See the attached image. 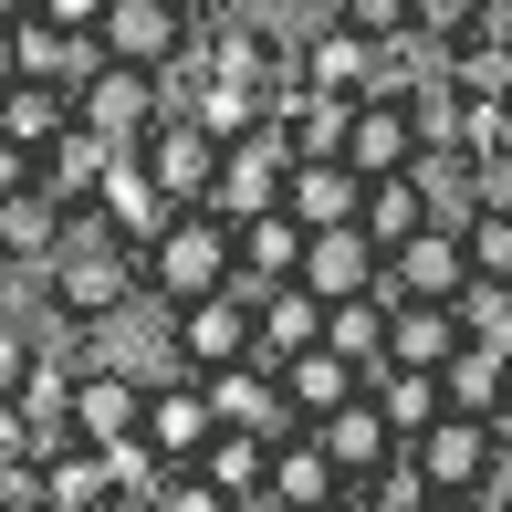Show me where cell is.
Masks as SVG:
<instances>
[{
	"mask_svg": "<svg viewBox=\"0 0 512 512\" xmlns=\"http://www.w3.org/2000/svg\"><path fill=\"white\" fill-rule=\"evenodd\" d=\"M95 42H105V63H126V74H168L199 32H189V11H178V0H105Z\"/></svg>",
	"mask_w": 512,
	"mask_h": 512,
	"instance_id": "52a82bcc",
	"label": "cell"
},
{
	"mask_svg": "<svg viewBox=\"0 0 512 512\" xmlns=\"http://www.w3.org/2000/svg\"><path fill=\"white\" fill-rule=\"evenodd\" d=\"M335 502H345V471L293 429L283 450H272V471H262V512H335Z\"/></svg>",
	"mask_w": 512,
	"mask_h": 512,
	"instance_id": "ac0fdd59",
	"label": "cell"
},
{
	"mask_svg": "<svg viewBox=\"0 0 512 512\" xmlns=\"http://www.w3.org/2000/svg\"><path fill=\"white\" fill-rule=\"evenodd\" d=\"M95 220H105L126 251H147L157 230H168V199H157V178L136 168V157H115V168H105V189H95Z\"/></svg>",
	"mask_w": 512,
	"mask_h": 512,
	"instance_id": "44dd1931",
	"label": "cell"
},
{
	"mask_svg": "<svg viewBox=\"0 0 512 512\" xmlns=\"http://www.w3.org/2000/svg\"><path fill=\"white\" fill-rule=\"evenodd\" d=\"M429 512H492V492H429Z\"/></svg>",
	"mask_w": 512,
	"mask_h": 512,
	"instance_id": "816d5d0a",
	"label": "cell"
},
{
	"mask_svg": "<svg viewBox=\"0 0 512 512\" xmlns=\"http://www.w3.org/2000/svg\"><path fill=\"white\" fill-rule=\"evenodd\" d=\"M189 11V32H220V21H241V0H178Z\"/></svg>",
	"mask_w": 512,
	"mask_h": 512,
	"instance_id": "681fc988",
	"label": "cell"
},
{
	"mask_svg": "<svg viewBox=\"0 0 512 512\" xmlns=\"http://www.w3.org/2000/svg\"><path fill=\"white\" fill-rule=\"evenodd\" d=\"M335 21L356 42H408V0H335Z\"/></svg>",
	"mask_w": 512,
	"mask_h": 512,
	"instance_id": "ee69618b",
	"label": "cell"
},
{
	"mask_svg": "<svg viewBox=\"0 0 512 512\" xmlns=\"http://www.w3.org/2000/svg\"><path fill=\"white\" fill-rule=\"evenodd\" d=\"M251 512H262V502H251Z\"/></svg>",
	"mask_w": 512,
	"mask_h": 512,
	"instance_id": "91938a15",
	"label": "cell"
},
{
	"mask_svg": "<svg viewBox=\"0 0 512 512\" xmlns=\"http://www.w3.org/2000/svg\"><path fill=\"white\" fill-rule=\"evenodd\" d=\"M304 439H314L324 460H335L345 481H377L387 460H398V429H387V418H377V398H366V387H356V398H345V408L304 418Z\"/></svg>",
	"mask_w": 512,
	"mask_h": 512,
	"instance_id": "7c38bea8",
	"label": "cell"
},
{
	"mask_svg": "<svg viewBox=\"0 0 512 512\" xmlns=\"http://www.w3.org/2000/svg\"><path fill=\"white\" fill-rule=\"evenodd\" d=\"M377 262L387 251L366 241L356 220H335V230H304V272H293V283H304L314 304H366V293H377Z\"/></svg>",
	"mask_w": 512,
	"mask_h": 512,
	"instance_id": "30bf717a",
	"label": "cell"
},
{
	"mask_svg": "<svg viewBox=\"0 0 512 512\" xmlns=\"http://www.w3.org/2000/svg\"><path fill=\"white\" fill-rule=\"evenodd\" d=\"M471 21H481V0H408V32L439 42V53H460V42H471Z\"/></svg>",
	"mask_w": 512,
	"mask_h": 512,
	"instance_id": "7bdbcfd3",
	"label": "cell"
},
{
	"mask_svg": "<svg viewBox=\"0 0 512 512\" xmlns=\"http://www.w3.org/2000/svg\"><path fill=\"white\" fill-rule=\"evenodd\" d=\"M408 460H418V481L429 492H512V471H502V450H492V429L481 418H429V429L408 439Z\"/></svg>",
	"mask_w": 512,
	"mask_h": 512,
	"instance_id": "5b68a950",
	"label": "cell"
},
{
	"mask_svg": "<svg viewBox=\"0 0 512 512\" xmlns=\"http://www.w3.org/2000/svg\"><path fill=\"white\" fill-rule=\"evenodd\" d=\"M408 178H418V199H429V230H471L481 189H471V157H460V147H418Z\"/></svg>",
	"mask_w": 512,
	"mask_h": 512,
	"instance_id": "4dcf8cb0",
	"label": "cell"
},
{
	"mask_svg": "<svg viewBox=\"0 0 512 512\" xmlns=\"http://www.w3.org/2000/svg\"><path fill=\"white\" fill-rule=\"evenodd\" d=\"M304 345H324V304L304 283H262L251 293V366H283V356H304Z\"/></svg>",
	"mask_w": 512,
	"mask_h": 512,
	"instance_id": "e0dca14e",
	"label": "cell"
},
{
	"mask_svg": "<svg viewBox=\"0 0 512 512\" xmlns=\"http://www.w3.org/2000/svg\"><path fill=\"white\" fill-rule=\"evenodd\" d=\"M293 272H304V220H293V209H251V220H230V293L293 283Z\"/></svg>",
	"mask_w": 512,
	"mask_h": 512,
	"instance_id": "5bb4252c",
	"label": "cell"
},
{
	"mask_svg": "<svg viewBox=\"0 0 512 512\" xmlns=\"http://www.w3.org/2000/svg\"><path fill=\"white\" fill-rule=\"evenodd\" d=\"M241 32L262 42V53H283V63H304L324 32H335V0H241Z\"/></svg>",
	"mask_w": 512,
	"mask_h": 512,
	"instance_id": "cb8c5ba5",
	"label": "cell"
},
{
	"mask_svg": "<svg viewBox=\"0 0 512 512\" xmlns=\"http://www.w3.org/2000/svg\"><path fill=\"white\" fill-rule=\"evenodd\" d=\"M356 230H366L377 251H398L408 230H429V199H418V178H408V168H398V178H366V199H356Z\"/></svg>",
	"mask_w": 512,
	"mask_h": 512,
	"instance_id": "d6a6232c",
	"label": "cell"
},
{
	"mask_svg": "<svg viewBox=\"0 0 512 512\" xmlns=\"http://www.w3.org/2000/svg\"><path fill=\"white\" fill-rule=\"evenodd\" d=\"M283 178H293V136L272 126H241L220 147V178H209V209H220V220H251V209H283Z\"/></svg>",
	"mask_w": 512,
	"mask_h": 512,
	"instance_id": "277c9868",
	"label": "cell"
},
{
	"mask_svg": "<svg viewBox=\"0 0 512 512\" xmlns=\"http://www.w3.org/2000/svg\"><path fill=\"white\" fill-rule=\"evenodd\" d=\"M0 460H21V471H32V429H21V408L0 398Z\"/></svg>",
	"mask_w": 512,
	"mask_h": 512,
	"instance_id": "c3c4849f",
	"label": "cell"
},
{
	"mask_svg": "<svg viewBox=\"0 0 512 512\" xmlns=\"http://www.w3.org/2000/svg\"><path fill=\"white\" fill-rule=\"evenodd\" d=\"M115 157H126V147H105V136L74 115V126H63L53 147L32 157V189L53 199V209H95V189H105V168H115Z\"/></svg>",
	"mask_w": 512,
	"mask_h": 512,
	"instance_id": "9a60e30c",
	"label": "cell"
},
{
	"mask_svg": "<svg viewBox=\"0 0 512 512\" xmlns=\"http://www.w3.org/2000/svg\"><path fill=\"white\" fill-rule=\"evenodd\" d=\"M42 293H53V314H74V324H115L147 283H136V251L115 241L95 209H63V251L42 262Z\"/></svg>",
	"mask_w": 512,
	"mask_h": 512,
	"instance_id": "6da1fadb",
	"label": "cell"
},
{
	"mask_svg": "<svg viewBox=\"0 0 512 512\" xmlns=\"http://www.w3.org/2000/svg\"><path fill=\"white\" fill-rule=\"evenodd\" d=\"M450 84H460V105H512V53H502V42H460Z\"/></svg>",
	"mask_w": 512,
	"mask_h": 512,
	"instance_id": "74e56055",
	"label": "cell"
},
{
	"mask_svg": "<svg viewBox=\"0 0 512 512\" xmlns=\"http://www.w3.org/2000/svg\"><path fill=\"white\" fill-rule=\"evenodd\" d=\"M439 398H450V418H492L512 398V366H492L481 345H460V356L439 366Z\"/></svg>",
	"mask_w": 512,
	"mask_h": 512,
	"instance_id": "836d02e7",
	"label": "cell"
},
{
	"mask_svg": "<svg viewBox=\"0 0 512 512\" xmlns=\"http://www.w3.org/2000/svg\"><path fill=\"white\" fill-rule=\"evenodd\" d=\"M21 21H53V32H95V21H105V0H32Z\"/></svg>",
	"mask_w": 512,
	"mask_h": 512,
	"instance_id": "bcb514c9",
	"label": "cell"
},
{
	"mask_svg": "<svg viewBox=\"0 0 512 512\" xmlns=\"http://www.w3.org/2000/svg\"><path fill=\"white\" fill-rule=\"evenodd\" d=\"M460 356V314L450 304H387V366H450Z\"/></svg>",
	"mask_w": 512,
	"mask_h": 512,
	"instance_id": "f1b7e54d",
	"label": "cell"
},
{
	"mask_svg": "<svg viewBox=\"0 0 512 512\" xmlns=\"http://www.w3.org/2000/svg\"><path fill=\"white\" fill-rule=\"evenodd\" d=\"M21 74V42H11V21H0V84H11Z\"/></svg>",
	"mask_w": 512,
	"mask_h": 512,
	"instance_id": "f5cc1de1",
	"label": "cell"
},
{
	"mask_svg": "<svg viewBox=\"0 0 512 512\" xmlns=\"http://www.w3.org/2000/svg\"><path fill=\"white\" fill-rule=\"evenodd\" d=\"M11 189H32V157H21L11 136H0V199H11Z\"/></svg>",
	"mask_w": 512,
	"mask_h": 512,
	"instance_id": "f907efd6",
	"label": "cell"
},
{
	"mask_svg": "<svg viewBox=\"0 0 512 512\" xmlns=\"http://www.w3.org/2000/svg\"><path fill=\"white\" fill-rule=\"evenodd\" d=\"M492 512H512V492H502V502H492Z\"/></svg>",
	"mask_w": 512,
	"mask_h": 512,
	"instance_id": "6f0895ef",
	"label": "cell"
},
{
	"mask_svg": "<svg viewBox=\"0 0 512 512\" xmlns=\"http://www.w3.org/2000/svg\"><path fill=\"white\" fill-rule=\"evenodd\" d=\"M11 42H21V74H32V84H63V95H84V84L105 74V42H95V32H53V21H11Z\"/></svg>",
	"mask_w": 512,
	"mask_h": 512,
	"instance_id": "d6986e66",
	"label": "cell"
},
{
	"mask_svg": "<svg viewBox=\"0 0 512 512\" xmlns=\"http://www.w3.org/2000/svg\"><path fill=\"white\" fill-rule=\"evenodd\" d=\"M199 387H209V418H220V429H251V439H272V450L304 429L272 366H220V377H199Z\"/></svg>",
	"mask_w": 512,
	"mask_h": 512,
	"instance_id": "8fae6325",
	"label": "cell"
},
{
	"mask_svg": "<svg viewBox=\"0 0 512 512\" xmlns=\"http://www.w3.org/2000/svg\"><path fill=\"white\" fill-rule=\"evenodd\" d=\"M502 471H512V450H502Z\"/></svg>",
	"mask_w": 512,
	"mask_h": 512,
	"instance_id": "680465c9",
	"label": "cell"
},
{
	"mask_svg": "<svg viewBox=\"0 0 512 512\" xmlns=\"http://www.w3.org/2000/svg\"><path fill=\"white\" fill-rule=\"evenodd\" d=\"M136 418H147V377H126V366H74V439L84 450H126Z\"/></svg>",
	"mask_w": 512,
	"mask_h": 512,
	"instance_id": "4fadbf2b",
	"label": "cell"
},
{
	"mask_svg": "<svg viewBox=\"0 0 512 512\" xmlns=\"http://www.w3.org/2000/svg\"><path fill=\"white\" fill-rule=\"evenodd\" d=\"M460 345H481L492 366H512V283H460Z\"/></svg>",
	"mask_w": 512,
	"mask_h": 512,
	"instance_id": "e575fe53",
	"label": "cell"
},
{
	"mask_svg": "<svg viewBox=\"0 0 512 512\" xmlns=\"http://www.w3.org/2000/svg\"><path fill=\"white\" fill-rule=\"evenodd\" d=\"M136 283H147V304H199V293H230V220L220 209H168V230H157L147 251H136Z\"/></svg>",
	"mask_w": 512,
	"mask_h": 512,
	"instance_id": "7a4b0ae2",
	"label": "cell"
},
{
	"mask_svg": "<svg viewBox=\"0 0 512 512\" xmlns=\"http://www.w3.org/2000/svg\"><path fill=\"white\" fill-rule=\"evenodd\" d=\"M471 189L481 209H512V157H471Z\"/></svg>",
	"mask_w": 512,
	"mask_h": 512,
	"instance_id": "7dc6e473",
	"label": "cell"
},
{
	"mask_svg": "<svg viewBox=\"0 0 512 512\" xmlns=\"http://www.w3.org/2000/svg\"><path fill=\"white\" fill-rule=\"evenodd\" d=\"M105 512H147V492H115V502H105Z\"/></svg>",
	"mask_w": 512,
	"mask_h": 512,
	"instance_id": "db71d44e",
	"label": "cell"
},
{
	"mask_svg": "<svg viewBox=\"0 0 512 512\" xmlns=\"http://www.w3.org/2000/svg\"><path fill=\"white\" fill-rule=\"evenodd\" d=\"M460 283H471L460 230H408V241L377 262V304H460Z\"/></svg>",
	"mask_w": 512,
	"mask_h": 512,
	"instance_id": "8992f818",
	"label": "cell"
},
{
	"mask_svg": "<svg viewBox=\"0 0 512 512\" xmlns=\"http://www.w3.org/2000/svg\"><path fill=\"white\" fill-rule=\"evenodd\" d=\"M21 512H53V502H21Z\"/></svg>",
	"mask_w": 512,
	"mask_h": 512,
	"instance_id": "9f6ffc18",
	"label": "cell"
},
{
	"mask_svg": "<svg viewBox=\"0 0 512 512\" xmlns=\"http://www.w3.org/2000/svg\"><path fill=\"white\" fill-rule=\"evenodd\" d=\"M345 115H356L345 95H304L293 115H272V126L293 136V157H335V147H345Z\"/></svg>",
	"mask_w": 512,
	"mask_h": 512,
	"instance_id": "f35d334b",
	"label": "cell"
},
{
	"mask_svg": "<svg viewBox=\"0 0 512 512\" xmlns=\"http://www.w3.org/2000/svg\"><path fill=\"white\" fill-rule=\"evenodd\" d=\"M356 199H366V178L345 168V157H293V178H283V209L304 230H335V220H356Z\"/></svg>",
	"mask_w": 512,
	"mask_h": 512,
	"instance_id": "7402d4cb",
	"label": "cell"
},
{
	"mask_svg": "<svg viewBox=\"0 0 512 512\" xmlns=\"http://www.w3.org/2000/svg\"><path fill=\"white\" fill-rule=\"evenodd\" d=\"M147 512H241V502H220L199 471H157V492H147Z\"/></svg>",
	"mask_w": 512,
	"mask_h": 512,
	"instance_id": "f6af8a7d",
	"label": "cell"
},
{
	"mask_svg": "<svg viewBox=\"0 0 512 512\" xmlns=\"http://www.w3.org/2000/svg\"><path fill=\"white\" fill-rule=\"evenodd\" d=\"M53 251H63V209L42 199V189H11V199H0V262H11V272H42Z\"/></svg>",
	"mask_w": 512,
	"mask_h": 512,
	"instance_id": "f546056e",
	"label": "cell"
},
{
	"mask_svg": "<svg viewBox=\"0 0 512 512\" xmlns=\"http://www.w3.org/2000/svg\"><path fill=\"white\" fill-rule=\"evenodd\" d=\"M32 481H42V502H53V512H105L115 492H126V481H115V450H84V439H63Z\"/></svg>",
	"mask_w": 512,
	"mask_h": 512,
	"instance_id": "603a6c76",
	"label": "cell"
},
{
	"mask_svg": "<svg viewBox=\"0 0 512 512\" xmlns=\"http://www.w3.org/2000/svg\"><path fill=\"white\" fill-rule=\"evenodd\" d=\"M189 471L209 481V492H220V502H262V471H272V439H251V429H209V450L189 460Z\"/></svg>",
	"mask_w": 512,
	"mask_h": 512,
	"instance_id": "484cf974",
	"label": "cell"
},
{
	"mask_svg": "<svg viewBox=\"0 0 512 512\" xmlns=\"http://www.w3.org/2000/svg\"><path fill=\"white\" fill-rule=\"evenodd\" d=\"M74 115L105 136V147H136V136H147L157 115H168V95H157V74H126V63H105V74L74 95Z\"/></svg>",
	"mask_w": 512,
	"mask_h": 512,
	"instance_id": "2e32d148",
	"label": "cell"
},
{
	"mask_svg": "<svg viewBox=\"0 0 512 512\" xmlns=\"http://www.w3.org/2000/svg\"><path fill=\"white\" fill-rule=\"evenodd\" d=\"M345 168H356V178H398L408 168V157H418V126H408V105H356V115H345Z\"/></svg>",
	"mask_w": 512,
	"mask_h": 512,
	"instance_id": "ffe728a7",
	"label": "cell"
},
{
	"mask_svg": "<svg viewBox=\"0 0 512 512\" xmlns=\"http://www.w3.org/2000/svg\"><path fill=\"white\" fill-rule=\"evenodd\" d=\"M209 429H220V418H209V387H199V377H157V387H147L136 439H147L157 471H189V460L209 450Z\"/></svg>",
	"mask_w": 512,
	"mask_h": 512,
	"instance_id": "9c48e42d",
	"label": "cell"
},
{
	"mask_svg": "<svg viewBox=\"0 0 512 512\" xmlns=\"http://www.w3.org/2000/svg\"><path fill=\"white\" fill-rule=\"evenodd\" d=\"M126 157L157 178V199H168V209H209V178H220V136H209L199 115H178V105H168V115H157V126L136 136Z\"/></svg>",
	"mask_w": 512,
	"mask_h": 512,
	"instance_id": "3957f363",
	"label": "cell"
},
{
	"mask_svg": "<svg viewBox=\"0 0 512 512\" xmlns=\"http://www.w3.org/2000/svg\"><path fill=\"white\" fill-rule=\"evenodd\" d=\"M335 512H429V481H418V460L398 450L377 481H345V502H335Z\"/></svg>",
	"mask_w": 512,
	"mask_h": 512,
	"instance_id": "8d00e7d4",
	"label": "cell"
},
{
	"mask_svg": "<svg viewBox=\"0 0 512 512\" xmlns=\"http://www.w3.org/2000/svg\"><path fill=\"white\" fill-rule=\"evenodd\" d=\"M21 11H32V0H0V21H21Z\"/></svg>",
	"mask_w": 512,
	"mask_h": 512,
	"instance_id": "11a10c76",
	"label": "cell"
},
{
	"mask_svg": "<svg viewBox=\"0 0 512 512\" xmlns=\"http://www.w3.org/2000/svg\"><path fill=\"white\" fill-rule=\"evenodd\" d=\"M324 345H335L345 366H387V304L366 293V304H324Z\"/></svg>",
	"mask_w": 512,
	"mask_h": 512,
	"instance_id": "d590c367",
	"label": "cell"
},
{
	"mask_svg": "<svg viewBox=\"0 0 512 512\" xmlns=\"http://www.w3.org/2000/svg\"><path fill=\"white\" fill-rule=\"evenodd\" d=\"M63 126H74V95H63V84H32V74L0 84V136H11L21 157H42Z\"/></svg>",
	"mask_w": 512,
	"mask_h": 512,
	"instance_id": "d4e9b609",
	"label": "cell"
},
{
	"mask_svg": "<svg viewBox=\"0 0 512 512\" xmlns=\"http://www.w3.org/2000/svg\"><path fill=\"white\" fill-rule=\"evenodd\" d=\"M304 84H314V95H345V105H366V84H377V42H356V32L335 21V32H324L314 53H304Z\"/></svg>",
	"mask_w": 512,
	"mask_h": 512,
	"instance_id": "1f68e13d",
	"label": "cell"
},
{
	"mask_svg": "<svg viewBox=\"0 0 512 512\" xmlns=\"http://www.w3.org/2000/svg\"><path fill=\"white\" fill-rule=\"evenodd\" d=\"M178 115H199V126H209V136L230 147L241 126H262V84H199V95L178 105Z\"/></svg>",
	"mask_w": 512,
	"mask_h": 512,
	"instance_id": "ab89813d",
	"label": "cell"
},
{
	"mask_svg": "<svg viewBox=\"0 0 512 512\" xmlns=\"http://www.w3.org/2000/svg\"><path fill=\"white\" fill-rule=\"evenodd\" d=\"M460 251H471V283H512V209H471Z\"/></svg>",
	"mask_w": 512,
	"mask_h": 512,
	"instance_id": "b9f144b4",
	"label": "cell"
},
{
	"mask_svg": "<svg viewBox=\"0 0 512 512\" xmlns=\"http://www.w3.org/2000/svg\"><path fill=\"white\" fill-rule=\"evenodd\" d=\"M366 398H377V418L398 429V450L429 429V418H450V398H439V377H429V366H366Z\"/></svg>",
	"mask_w": 512,
	"mask_h": 512,
	"instance_id": "83f0119b",
	"label": "cell"
},
{
	"mask_svg": "<svg viewBox=\"0 0 512 512\" xmlns=\"http://www.w3.org/2000/svg\"><path fill=\"white\" fill-rule=\"evenodd\" d=\"M272 377H283V398H293V418H324V408H345L366 387V366H345L335 345H304V356H283L272 366Z\"/></svg>",
	"mask_w": 512,
	"mask_h": 512,
	"instance_id": "4316f807",
	"label": "cell"
},
{
	"mask_svg": "<svg viewBox=\"0 0 512 512\" xmlns=\"http://www.w3.org/2000/svg\"><path fill=\"white\" fill-rule=\"evenodd\" d=\"M168 345L189 377H220V366H251V293H199V304L168 314Z\"/></svg>",
	"mask_w": 512,
	"mask_h": 512,
	"instance_id": "ba28073f",
	"label": "cell"
},
{
	"mask_svg": "<svg viewBox=\"0 0 512 512\" xmlns=\"http://www.w3.org/2000/svg\"><path fill=\"white\" fill-rule=\"evenodd\" d=\"M460 115H471V105H460V84H450V74H429V84L408 95V126H418V147H460Z\"/></svg>",
	"mask_w": 512,
	"mask_h": 512,
	"instance_id": "60d3db41",
	"label": "cell"
}]
</instances>
